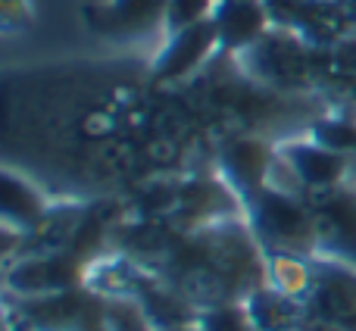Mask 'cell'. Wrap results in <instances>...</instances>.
Segmentation results:
<instances>
[{"label":"cell","instance_id":"obj_1","mask_svg":"<svg viewBox=\"0 0 356 331\" xmlns=\"http://www.w3.org/2000/svg\"><path fill=\"white\" fill-rule=\"evenodd\" d=\"M160 275L197 307L244 303L266 284V253L244 216L222 219L172 241Z\"/></svg>","mask_w":356,"mask_h":331},{"label":"cell","instance_id":"obj_2","mask_svg":"<svg viewBox=\"0 0 356 331\" xmlns=\"http://www.w3.org/2000/svg\"><path fill=\"white\" fill-rule=\"evenodd\" d=\"M241 207L266 257H319L316 216L307 197L266 184Z\"/></svg>","mask_w":356,"mask_h":331},{"label":"cell","instance_id":"obj_3","mask_svg":"<svg viewBox=\"0 0 356 331\" xmlns=\"http://www.w3.org/2000/svg\"><path fill=\"white\" fill-rule=\"evenodd\" d=\"M307 316L341 331H356V266L313 257V284L303 300Z\"/></svg>","mask_w":356,"mask_h":331},{"label":"cell","instance_id":"obj_4","mask_svg":"<svg viewBox=\"0 0 356 331\" xmlns=\"http://www.w3.org/2000/svg\"><path fill=\"white\" fill-rule=\"evenodd\" d=\"M316 216L319 257H332L356 266V184L344 181L341 188L307 197Z\"/></svg>","mask_w":356,"mask_h":331},{"label":"cell","instance_id":"obj_5","mask_svg":"<svg viewBox=\"0 0 356 331\" xmlns=\"http://www.w3.org/2000/svg\"><path fill=\"white\" fill-rule=\"evenodd\" d=\"M275 156L278 150L272 144H266L263 138L241 135V138H232L219 150L216 169H219L222 181L234 191V197L244 203L247 197H253L257 191H263L269 184L272 169H275Z\"/></svg>","mask_w":356,"mask_h":331},{"label":"cell","instance_id":"obj_6","mask_svg":"<svg viewBox=\"0 0 356 331\" xmlns=\"http://www.w3.org/2000/svg\"><path fill=\"white\" fill-rule=\"evenodd\" d=\"M278 156L288 163V169L297 175L300 188L307 194H322V191L341 188L350 175V156L334 154V150L309 141H288L278 147Z\"/></svg>","mask_w":356,"mask_h":331},{"label":"cell","instance_id":"obj_7","mask_svg":"<svg viewBox=\"0 0 356 331\" xmlns=\"http://www.w3.org/2000/svg\"><path fill=\"white\" fill-rule=\"evenodd\" d=\"M213 50H219L213 16L203 19V22L188 25V29H178L169 35V41L163 44L160 56L154 60V79L156 81L184 79V75H191L197 66H203Z\"/></svg>","mask_w":356,"mask_h":331},{"label":"cell","instance_id":"obj_8","mask_svg":"<svg viewBox=\"0 0 356 331\" xmlns=\"http://www.w3.org/2000/svg\"><path fill=\"white\" fill-rule=\"evenodd\" d=\"M269 22L272 13L266 0H216L213 25L219 50L225 54H247L269 35Z\"/></svg>","mask_w":356,"mask_h":331},{"label":"cell","instance_id":"obj_9","mask_svg":"<svg viewBox=\"0 0 356 331\" xmlns=\"http://www.w3.org/2000/svg\"><path fill=\"white\" fill-rule=\"evenodd\" d=\"M169 0H110L88 10V22L106 38H147L166 29Z\"/></svg>","mask_w":356,"mask_h":331},{"label":"cell","instance_id":"obj_10","mask_svg":"<svg viewBox=\"0 0 356 331\" xmlns=\"http://www.w3.org/2000/svg\"><path fill=\"white\" fill-rule=\"evenodd\" d=\"M79 284V266L75 257L63 250L38 253V257H25L10 269V282L6 288L19 297H41L54 294V291H66Z\"/></svg>","mask_w":356,"mask_h":331},{"label":"cell","instance_id":"obj_11","mask_svg":"<svg viewBox=\"0 0 356 331\" xmlns=\"http://www.w3.org/2000/svg\"><path fill=\"white\" fill-rule=\"evenodd\" d=\"M244 309L253 331H300L307 319V307L284 291L272 288L269 282L244 297Z\"/></svg>","mask_w":356,"mask_h":331},{"label":"cell","instance_id":"obj_12","mask_svg":"<svg viewBox=\"0 0 356 331\" xmlns=\"http://www.w3.org/2000/svg\"><path fill=\"white\" fill-rule=\"evenodd\" d=\"M0 209H3V228H13L19 234H31L47 222L50 209L41 191L31 181L19 178L16 172H3V197H0Z\"/></svg>","mask_w":356,"mask_h":331},{"label":"cell","instance_id":"obj_13","mask_svg":"<svg viewBox=\"0 0 356 331\" xmlns=\"http://www.w3.org/2000/svg\"><path fill=\"white\" fill-rule=\"evenodd\" d=\"M266 282L303 303L313 284V257H266Z\"/></svg>","mask_w":356,"mask_h":331},{"label":"cell","instance_id":"obj_14","mask_svg":"<svg viewBox=\"0 0 356 331\" xmlns=\"http://www.w3.org/2000/svg\"><path fill=\"white\" fill-rule=\"evenodd\" d=\"M247 54H253L257 69L263 75H269V79H284V75H294L300 47H297V44H288L278 35H266L263 41L253 44Z\"/></svg>","mask_w":356,"mask_h":331},{"label":"cell","instance_id":"obj_15","mask_svg":"<svg viewBox=\"0 0 356 331\" xmlns=\"http://www.w3.org/2000/svg\"><path fill=\"white\" fill-rule=\"evenodd\" d=\"M104 322L110 331H156L144 303L131 294L104 297Z\"/></svg>","mask_w":356,"mask_h":331},{"label":"cell","instance_id":"obj_16","mask_svg":"<svg viewBox=\"0 0 356 331\" xmlns=\"http://www.w3.org/2000/svg\"><path fill=\"white\" fill-rule=\"evenodd\" d=\"M309 138L334 154H344L350 160L356 156V119H319L309 129Z\"/></svg>","mask_w":356,"mask_h":331},{"label":"cell","instance_id":"obj_17","mask_svg":"<svg viewBox=\"0 0 356 331\" xmlns=\"http://www.w3.org/2000/svg\"><path fill=\"white\" fill-rule=\"evenodd\" d=\"M197 328L200 331H253L244 303H216V307H203L200 316H197Z\"/></svg>","mask_w":356,"mask_h":331},{"label":"cell","instance_id":"obj_18","mask_svg":"<svg viewBox=\"0 0 356 331\" xmlns=\"http://www.w3.org/2000/svg\"><path fill=\"white\" fill-rule=\"evenodd\" d=\"M216 10V0H169V13H166V31L172 35L178 29H188L194 22L209 19Z\"/></svg>","mask_w":356,"mask_h":331},{"label":"cell","instance_id":"obj_19","mask_svg":"<svg viewBox=\"0 0 356 331\" xmlns=\"http://www.w3.org/2000/svg\"><path fill=\"white\" fill-rule=\"evenodd\" d=\"M332 63L338 72L356 75V38H341L332 47Z\"/></svg>","mask_w":356,"mask_h":331},{"label":"cell","instance_id":"obj_20","mask_svg":"<svg viewBox=\"0 0 356 331\" xmlns=\"http://www.w3.org/2000/svg\"><path fill=\"white\" fill-rule=\"evenodd\" d=\"M72 331H110V328H106V322H104V307L94 309L91 316H85V319H81Z\"/></svg>","mask_w":356,"mask_h":331},{"label":"cell","instance_id":"obj_21","mask_svg":"<svg viewBox=\"0 0 356 331\" xmlns=\"http://www.w3.org/2000/svg\"><path fill=\"white\" fill-rule=\"evenodd\" d=\"M166 331H200L197 325H181V328H166Z\"/></svg>","mask_w":356,"mask_h":331}]
</instances>
